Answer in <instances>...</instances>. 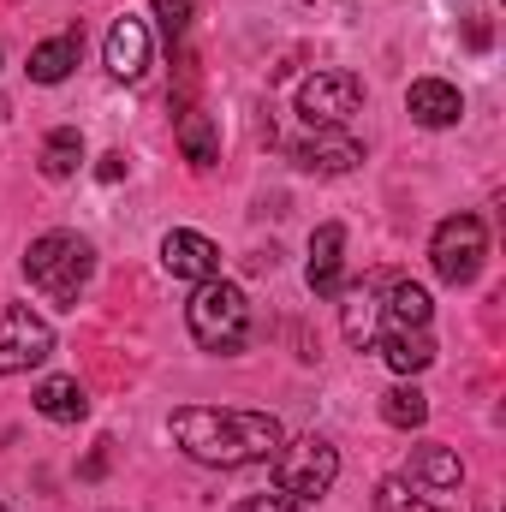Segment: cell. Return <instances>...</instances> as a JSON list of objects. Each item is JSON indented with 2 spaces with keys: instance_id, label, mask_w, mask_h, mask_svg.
I'll list each match as a JSON object with an SVG mask.
<instances>
[{
  "instance_id": "1",
  "label": "cell",
  "mask_w": 506,
  "mask_h": 512,
  "mask_svg": "<svg viewBox=\"0 0 506 512\" xmlns=\"http://www.w3.org/2000/svg\"><path fill=\"white\" fill-rule=\"evenodd\" d=\"M173 441L185 447V459L215 465V471H245V465H268L286 441L280 417L268 411H221V405H185L173 411Z\"/></svg>"
},
{
  "instance_id": "2",
  "label": "cell",
  "mask_w": 506,
  "mask_h": 512,
  "mask_svg": "<svg viewBox=\"0 0 506 512\" xmlns=\"http://www.w3.org/2000/svg\"><path fill=\"white\" fill-rule=\"evenodd\" d=\"M90 274H96V251H90V239H78V233H42V239L24 251V280H30L48 304H60V310L78 304V292L90 286Z\"/></svg>"
},
{
  "instance_id": "3",
  "label": "cell",
  "mask_w": 506,
  "mask_h": 512,
  "mask_svg": "<svg viewBox=\"0 0 506 512\" xmlns=\"http://www.w3.org/2000/svg\"><path fill=\"white\" fill-rule=\"evenodd\" d=\"M185 322H191V340L203 352H221V358L245 352V340H251V304L233 280H203L185 304Z\"/></svg>"
},
{
  "instance_id": "4",
  "label": "cell",
  "mask_w": 506,
  "mask_h": 512,
  "mask_svg": "<svg viewBox=\"0 0 506 512\" xmlns=\"http://www.w3.org/2000/svg\"><path fill=\"white\" fill-rule=\"evenodd\" d=\"M334 477H340V453H334V441H322V435L280 441V453H274V489H280L286 501L310 507V501H322V495L334 489Z\"/></svg>"
},
{
  "instance_id": "5",
  "label": "cell",
  "mask_w": 506,
  "mask_h": 512,
  "mask_svg": "<svg viewBox=\"0 0 506 512\" xmlns=\"http://www.w3.org/2000/svg\"><path fill=\"white\" fill-rule=\"evenodd\" d=\"M483 256H489V227L483 215H447L429 239V262L447 286H471L483 274Z\"/></svg>"
},
{
  "instance_id": "6",
  "label": "cell",
  "mask_w": 506,
  "mask_h": 512,
  "mask_svg": "<svg viewBox=\"0 0 506 512\" xmlns=\"http://www.w3.org/2000/svg\"><path fill=\"white\" fill-rule=\"evenodd\" d=\"M48 358H54V328L30 304H6L0 310V376H24Z\"/></svg>"
},
{
  "instance_id": "7",
  "label": "cell",
  "mask_w": 506,
  "mask_h": 512,
  "mask_svg": "<svg viewBox=\"0 0 506 512\" xmlns=\"http://www.w3.org/2000/svg\"><path fill=\"white\" fill-rule=\"evenodd\" d=\"M358 102H364L358 72H310V78L298 84V114H304V126H310V131L352 120V114H358Z\"/></svg>"
},
{
  "instance_id": "8",
  "label": "cell",
  "mask_w": 506,
  "mask_h": 512,
  "mask_svg": "<svg viewBox=\"0 0 506 512\" xmlns=\"http://www.w3.org/2000/svg\"><path fill=\"white\" fill-rule=\"evenodd\" d=\"M161 262H167V274L173 280H221V245L215 239H203V233H191V227H173L167 239H161Z\"/></svg>"
},
{
  "instance_id": "9",
  "label": "cell",
  "mask_w": 506,
  "mask_h": 512,
  "mask_svg": "<svg viewBox=\"0 0 506 512\" xmlns=\"http://www.w3.org/2000/svg\"><path fill=\"white\" fill-rule=\"evenodd\" d=\"M292 161H298L304 173H352V167L364 161V143H358L352 131H340V126H322L292 149Z\"/></svg>"
},
{
  "instance_id": "10",
  "label": "cell",
  "mask_w": 506,
  "mask_h": 512,
  "mask_svg": "<svg viewBox=\"0 0 506 512\" xmlns=\"http://www.w3.org/2000/svg\"><path fill=\"white\" fill-rule=\"evenodd\" d=\"M310 292L316 298H340L346 292V227L340 221H328V227H316V239H310Z\"/></svg>"
},
{
  "instance_id": "11",
  "label": "cell",
  "mask_w": 506,
  "mask_h": 512,
  "mask_svg": "<svg viewBox=\"0 0 506 512\" xmlns=\"http://www.w3.org/2000/svg\"><path fill=\"white\" fill-rule=\"evenodd\" d=\"M108 72L126 78V84H137V78L149 72V24H143V18L120 12V18L108 24Z\"/></svg>"
},
{
  "instance_id": "12",
  "label": "cell",
  "mask_w": 506,
  "mask_h": 512,
  "mask_svg": "<svg viewBox=\"0 0 506 512\" xmlns=\"http://www.w3.org/2000/svg\"><path fill=\"white\" fill-rule=\"evenodd\" d=\"M405 108H411V120L429 131H447L459 126V114H465V96L447 84V78H417L411 90H405Z\"/></svg>"
},
{
  "instance_id": "13",
  "label": "cell",
  "mask_w": 506,
  "mask_h": 512,
  "mask_svg": "<svg viewBox=\"0 0 506 512\" xmlns=\"http://www.w3.org/2000/svg\"><path fill=\"white\" fill-rule=\"evenodd\" d=\"M376 352L399 370V376H417V370L435 364V340H429V328H381Z\"/></svg>"
},
{
  "instance_id": "14",
  "label": "cell",
  "mask_w": 506,
  "mask_h": 512,
  "mask_svg": "<svg viewBox=\"0 0 506 512\" xmlns=\"http://www.w3.org/2000/svg\"><path fill=\"white\" fill-rule=\"evenodd\" d=\"M78 54H84V30H60V36L36 42L30 48V78L36 84H66L72 66H78Z\"/></svg>"
},
{
  "instance_id": "15",
  "label": "cell",
  "mask_w": 506,
  "mask_h": 512,
  "mask_svg": "<svg viewBox=\"0 0 506 512\" xmlns=\"http://www.w3.org/2000/svg\"><path fill=\"white\" fill-rule=\"evenodd\" d=\"M381 328H429V292L417 280L381 286Z\"/></svg>"
},
{
  "instance_id": "16",
  "label": "cell",
  "mask_w": 506,
  "mask_h": 512,
  "mask_svg": "<svg viewBox=\"0 0 506 512\" xmlns=\"http://www.w3.org/2000/svg\"><path fill=\"white\" fill-rule=\"evenodd\" d=\"M405 477L423 483V489H459L465 483V459L453 447H417L411 465H405Z\"/></svg>"
},
{
  "instance_id": "17",
  "label": "cell",
  "mask_w": 506,
  "mask_h": 512,
  "mask_svg": "<svg viewBox=\"0 0 506 512\" xmlns=\"http://www.w3.org/2000/svg\"><path fill=\"white\" fill-rule=\"evenodd\" d=\"M381 286H387V274L352 286V304H346V340H352V346H376V334H381V298L376 292Z\"/></svg>"
},
{
  "instance_id": "18",
  "label": "cell",
  "mask_w": 506,
  "mask_h": 512,
  "mask_svg": "<svg viewBox=\"0 0 506 512\" xmlns=\"http://www.w3.org/2000/svg\"><path fill=\"white\" fill-rule=\"evenodd\" d=\"M36 411L48 423H78V417H90V393L72 376H48V382L36 387Z\"/></svg>"
},
{
  "instance_id": "19",
  "label": "cell",
  "mask_w": 506,
  "mask_h": 512,
  "mask_svg": "<svg viewBox=\"0 0 506 512\" xmlns=\"http://www.w3.org/2000/svg\"><path fill=\"white\" fill-rule=\"evenodd\" d=\"M179 149H185L191 167H215L221 161V131H215V120L203 108H185L179 114Z\"/></svg>"
},
{
  "instance_id": "20",
  "label": "cell",
  "mask_w": 506,
  "mask_h": 512,
  "mask_svg": "<svg viewBox=\"0 0 506 512\" xmlns=\"http://www.w3.org/2000/svg\"><path fill=\"white\" fill-rule=\"evenodd\" d=\"M78 167H84V131L78 126L48 131V143H42V173H48V179H72Z\"/></svg>"
},
{
  "instance_id": "21",
  "label": "cell",
  "mask_w": 506,
  "mask_h": 512,
  "mask_svg": "<svg viewBox=\"0 0 506 512\" xmlns=\"http://www.w3.org/2000/svg\"><path fill=\"white\" fill-rule=\"evenodd\" d=\"M381 417H387L393 429H423V423H429V399H423V387H411V382L387 387V393H381Z\"/></svg>"
},
{
  "instance_id": "22",
  "label": "cell",
  "mask_w": 506,
  "mask_h": 512,
  "mask_svg": "<svg viewBox=\"0 0 506 512\" xmlns=\"http://www.w3.org/2000/svg\"><path fill=\"white\" fill-rule=\"evenodd\" d=\"M376 512H435V507H429V501H417L405 477H387V483L376 489Z\"/></svg>"
},
{
  "instance_id": "23",
  "label": "cell",
  "mask_w": 506,
  "mask_h": 512,
  "mask_svg": "<svg viewBox=\"0 0 506 512\" xmlns=\"http://www.w3.org/2000/svg\"><path fill=\"white\" fill-rule=\"evenodd\" d=\"M191 12H197V0H155L161 36H167V42H179V36H185V24H191Z\"/></svg>"
},
{
  "instance_id": "24",
  "label": "cell",
  "mask_w": 506,
  "mask_h": 512,
  "mask_svg": "<svg viewBox=\"0 0 506 512\" xmlns=\"http://www.w3.org/2000/svg\"><path fill=\"white\" fill-rule=\"evenodd\" d=\"M239 512H304V507H298V501H286V495L274 489V495H251Z\"/></svg>"
},
{
  "instance_id": "25",
  "label": "cell",
  "mask_w": 506,
  "mask_h": 512,
  "mask_svg": "<svg viewBox=\"0 0 506 512\" xmlns=\"http://www.w3.org/2000/svg\"><path fill=\"white\" fill-rule=\"evenodd\" d=\"M96 179H102V185L126 179V155H120V149H108V155H102V167H96Z\"/></svg>"
},
{
  "instance_id": "26",
  "label": "cell",
  "mask_w": 506,
  "mask_h": 512,
  "mask_svg": "<svg viewBox=\"0 0 506 512\" xmlns=\"http://www.w3.org/2000/svg\"><path fill=\"white\" fill-rule=\"evenodd\" d=\"M108 447H114V441H102V447L84 459V477H102V471H108Z\"/></svg>"
},
{
  "instance_id": "27",
  "label": "cell",
  "mask_w": 506,
  "mask_h": 512,
  "mask_svg": "<svg viewBox=\"0 0 506 512\" xmlns=\"http://www.w3.org/2000/svg\"><path fill=\"white\" fill-rule=\"evenodd\" d=\"M310 6H322V0H310Z\"/></svg>"
},
{
  "instance_id": "28",
  "label": "cell",
  "mask_w": 506,
  "mask_h": 512,
  "mask_svg": "<svg viewBox=\"0 0 506 512\" xmlns=\"http://www.w3.org/2000/svg\"><path fill=\"white\" fill-rule=\"evenodd\" d=\"M0 512H6V507H0Z\"/></svg>"
}]
</instances>
